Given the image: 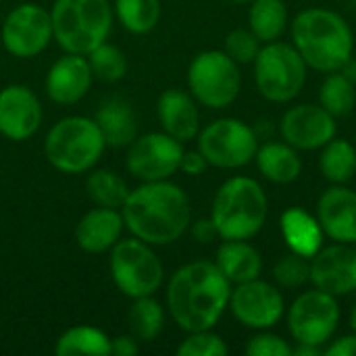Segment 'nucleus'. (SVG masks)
<instances>
[{
	"label": "nucleus",
	"mask_w": 356,
	"mask_h": 356,
	"mask_svg": "<svg viewBox=\"0 0 356 356\" xmlns=\"http://www.w3.org/2000/svg\"><path fill=\"white\" fill-rule=\"evenodd\" d=\"M234 319L254 332L275 327L286 315L284 294L271 282L261 277L232 286L229 305Z\"/></svg>",
	"instance_id": "nucleus-14"
},
{
	"label": "nucleus",
	"mask_w": 356,
	"mask_h": 356,
	"mask_svg": "<svg viewBox=\"0 0 356 356\" xmlns=\"http://www.w3.org/2000/svg\"><path fill=\"white\" fill-rule=\"evenodd\" d=\"M196 144L209 167L236 171L254 161L259 136L246 121L223 117L202 127L196 136Z\"/></svg>",
	"instance_id": "nucleus-10"
},
{
	"label": "nucleus",
	"mask_w": 356,
	"mask_h": 356,
	"mask_svg": "<svg viewBox=\"0 0 356 356\" xmlns=\"http://www.w3.org/2000/svg\"><path fill=\"white\" fill-rule=\"evenodd\" d=\"M254 83L261 96L275 104L292 102L305 90L309 67L288 42H267L254 58Z\"/></svg>",
	"instance_id": "nucleus-8"
},
{
	"label": "nucleus",
	"mask_w": 356,
	"mask_h": 356,
	"mask_svg": "<svg viewBox=\"0 0 356 356\" xmlns=\"http://www.w3.org/2000/svg\"><path fill=\"white\" fill-rule=\"evenodd\" d=\"M290 23V13L284 0H252L248 8V27L263 42L282 38Z\"/></svg>",
	"instance_id": "nucleus-27"
},
{
	"label": "nucleus",
	"mask_w": 356,
	"mask_h": 356,
	"mask_svg": "<svg viewBox=\"0 0 356 356\" xmlns=\"http://www.w3.org/2000/svg\"><path fill=\"white\" fill-rule=\"evenodd\" d=\"M229 280L211 261H192L179 267L167 284V313L179 330H213L227 311Z\"/></svg>",
	"instance_id": "nucleus-1"
},
{
	"label": "nucleus",
	"mask_w": 356,
	"mask_h": 356,
	"mask_svg": "<svg viewBox=\"0 0 356 356\" xmlns=\"http://www.w3.org/2000/svg\"><path fill=\"white\" fill-rule=\"evenodd\" d=\"M294 356H319L323 355V346H313V344H298L292 348Z\"/></svg>",
	"instance_id": "nucleus-42"
},
{
	"label": "nucleus",
	"mask_w": 356,
	"mask_h": 356,
	"mask_svg": "<svg viewBox=\"0 0 356 356\" xmlns=\"http://www.w3.org/2000/svg\"><path fill=\"white\" fill-rule=\"evenodd\" d=\"M106 142L94 117L69 115L58 119L44 138V156L60 173L79 175L92 171L102 154Z\"/></svg>",
	"instance_id": "nucleus-5"
},
{
	"label": "nucleus",
	"mask_w": 356,
	"mask_h": 356,
	"mask_svg": "<svg viewBox=\"0 0 356 356\" xmlns=\"http://www.w3.org/2000/svg\"><path fill=\"white\" fill-rule=\"evenodd\" d=\"M282 140L296 150H321L338 134L336 117L321 104H294L280 119Z\"/></svg>",
	"instance_id": "nucleus-15"
},
{
	"label": "nucleus",
	"mask_w": 356,
	"mask_h": 356,
	"mask_svg": "<svg viewBox=\"0 0 356 356\" xmlns=\"http://www.w3.org/2000/svg\"><path fill=\"white\" fill-rule=\"evenodd\" d=\"M292 46L307 67L319 73L340 71L355 52V35L348 21L323 6L300 10L292 21Z\"/></svg>",
	"instance_id": "nucleus-3"
},
{
	"label": "nucleus",
	"mask_w": 356,
	"mask_h": 356,
	"mask_svg": "<svg viewBox=\"0 0 356 356\" xmlns=\"http://www.w3.org/2000/svg\"><path fill=\"white\" fill-rule=\"evenodd\" d=\"M271 277L277 288L300 290L311 284V261L296 252H288L273 265Z\"/></svg>",
	"instance_id": "nucleus-34"
},
{
	"label": "nucleus",
	"mask_w": 356,
	"mask_h": 356,
	"mask_svg": "<svg viewBox=\"0 0 356 356\" xmlns=\"http://www.w3.org/2000/svg\"><path fill=\"white\" fill-rule=\"evenodd\" d=\"M311 284L336 298L356 292V250L353 244H323L311 259Z\"/></svg>",
	"instance_id": "nucleus-17"
},
{
	"label": "nucleus",
	"mask_w": 356,
	"mask_h": 356,
	"mask_svg": "<svg viewBox=\"0 0 356 356\" xmlns=\"http://www.w3.org/2000/svg\"><path fill=\"white\" fill-rule=\"evenodd\" d=\"M125 229L150 246L177 242L192 223L190 196L171 179L140 181L121 207Z\"/></svg>",
	"instance_id": "nucleus-2"
},
{
	"label": "nucleus",
	"mask_w": 356,
	"mask_h": 356,
	"mask_svg": "<svg viewBox=\"0 0 356 356\" xmlns=\"http://www.w3.org/2000/svg\"><path fill=\"white\" fill-rule=\"evenodd\" d=\"M340 317L342 311L338 298L317 288L300 292L286 313L288 332L296 344L313 346H325L334 338Z\"/></svg>",
	"instance_id": "nucleus-11"
},
{
	"label": "nucleus",
	"mask_w": 356,
	"mask_h": 356,
	"mask_svg": "<svg viewBox=\"0 0 356 356\" xmlns=\"http://www.w3.org/2000/svg\"><path fill=\"white\" fill-rule=\"evenodd\" d=\"M165 319H167L165 307L154 296L134 298V305L127 313L129 334L138 342H152L163 334Z\"/></svg>",
	"instance_id": "nucleus-29"
},
{
	"label": "nucleus",
	"mask_w": 356,
	"mask_h": 356,
	"mask_svg": "<svg viewBox=\"0 0 356 356\" xmlns=\"http://www.w3.org/2000/svg\"><path fill=\"white\" fill-rule=\"evenodd\" d=\"M317 219L325 238L356 244V192L346 184H332L317 200Z\"/></svg>",
	"instance_id": "nucleus-19"
},
{
	"label": "nucleus",
	"mask_w": 356,
	"mask_h": 356,
	"mask_svg": "<svg viewBox=\"0 0 356 356\" xmlns=\"http://www.w3.org/2000/svg\"><path fill=\"white\" fill-rule=\"evenodd\" d=\"M348 325H350V330L356 332V305L353 307V311H350V319H348Z\"/></svg>",
	"instance_id": "nucleus-44"
},
{
	"label": "nucleus",
	"mask_w": 356,
	"mask_h": 356,
	"mask_svg": "<svg viewBox=\"0 0 356 356\" xmlns=\"http://www.w3.org/2000/svg\"><path fill=\"white\" fill-rule=\"evenodd\" d=\"M229 2H236V4H244V2H252V0H229Z\"/></svg>",
	"instance_id": "nucleus-45"
},
{
	"label": "nucleus",
	"mask_w": 356,
	"mask_h": 356,
	"mask_svg": "<svg viewBox=\"0 0 356 356\" xmlns=\"http://www.w3.org/2000/svg\"><path fill=\"white\" fill-rule=\"evenodd\" d=\"M125 221L121 209L94 207L75 225V244L88 254L108 252L123 236Z\"/></svg>",
	"instance_id": "nucleus-21"
},
{
	"label": "nucleus",
	"mask_w": 356,
	"mask_h": 356,
	"mask_svg": "<svg viewBox=\"0 0 356 356\" xmlns=\"http://www.w3.org/2000/svg\"><path fill=\"white\" fill-rule=\"evenodd\" d=\"M140 350V342L131 334L111 338V356H134Z\"/></svg>",
	"instance_id": "nucleus-41"
},
{
	"label": "nucleus",
	"mask_w": 356,
	"mask_h": 356,
	"mask_svg": "<svg viewBox=\"0 0 356 356\" xmlns=\"http://www.w3.org/2000/svg\"><path fill=\"white\" fill-rule=\"evenodd\" d=\"M246 355L248 356H292V346L288 340H284L277 334H271L269 330H261L246 342Z\"/></svg>",
	"instance_id": "nucleus-37"
},
{
	"label": "nucleus",
	"mask_w": 356,
	"mask_h": 356,
	"mask_svg": "<svg viewBox=\"0 0 356 356\" xmlns=\"http://www.w3.org/2000/svg\"><path fill=\"white\" fill-rule=\"evenodd\" d=\"M52 35L63 52L90 54L108 40L115 13L108 0H54Z\"/></svg>",
	"instance_id": "nucleus-6"
},
{
	"label": "nucleus",
	"mask_w": 356,
	"mask_h": 356,
	"mask_svg": "<svg viewBox=\"0 0 356 356\" xmlns=\"http://www.w3.org/2000/svg\"><path fill=\"white\" fill-rule=\"evenodd\" d=\"M190 234L200 244H211V242H215L219 238V232H217V227H215V223H213L211 217H202V219L192 221L190 223Z\"/></svg>",
	"instance_id": "nucleus-39"
},
{
	"label": "nucleus",
	"mask_w": 356,
	"mask_h": 356,
	"mask_svg": "<svg viewBox=\"0 0 356 356\" xmlns=\"http://www.w3.org/2000/svg\"><path fill=\"white\" fill-rule=\"evenodd\" d=\"M129 186L111 169H92L86 179V192L96 207L121 209L129 196Z\"/></svg>",
	"instance_id": "nucleus-31"
},
{
	"label": "nucleus",
	"mask_w": 356,
	"mask_h": 356,
	"mask_svg": "<svg viewBox=\"0 0 356 356\" xmlns=\"http://www.w3.org/2000/svg\"><path fill=\"white\" fill-rule=\"evenodd\" d=\"M86 56H88L94 79H100L104 83H117L127 73V56L115 44L102 42Z\"/></svg>",
	"instance_id": "nucleus-33"
},
{
	"label": "nucleus",
	"mask_w": 356,
	"mask_h": 356,
	"mask_svg": "<svg viewBox=\"0 0 356 356\" xmlns=\"http://www.w3.org/2000/svg\"><path fill=\"white\" fill-rule=\"evenodd\" d=\"M177 356H225L229 353L225 340L213 330L188 332V336L175 348Z\"/></svg>",
	"instance_id": "nucleus-35"
},
{
	"label": "nucleus",
	"mask_w": 356,
	"mask_h": 356,
	"mask_svg": "<svg viewBox=\"0 0 356 356\" xmlns=\"http://www.w3.org/2000/svg\"><path fill=\"white\" fill-rule=\"evenodd\" d=\"M267 215V194L248 175H234L215 192L211 219L221 240H252L265 227Z\"/></svg>",
	"instance_id": "nucleus-4"
},
{
	"label": "nucleus",
	"mask_w": 356,
	"mask_h": 356,
	"mask_svg": "<svg viewBox=\"0 0 356 356\" xmlns=\"http://www.w3.org/2000/svg\"><path fill=\"white\" fill-rule=\"evenodd\" d=\"M319 171L330 184H348L356 175V148L344 138H332L319 152Z\"/></svg>",
	"instance_id": "nucleus-28"
},
{
	"label": "nucleus",
	"mask_w": 356,
	"mask_h": 356,
	"mask_svg": "<svg viewBox=\"0 0 356 356\" xmlns=\"http://www.w3.org/2000/svg\"><path fill=\"white\" fill-rule=\"evenodd\" d=\"M323 355L327 356H356V332L332 340L327 346H323Z\"/></svg>",
	"instance_id": "nucleus-40"
},
{
	"label": "nucleus",
	"mask_w": 356,
	"mask_h": 356,
	"mask_svg": "<svg viewBox=\"0 0 356 356\" xmlns=\"http://www.w3.org/2000/svg\"><path fill=\"white\" fill-rule=\"evenodd\" d=\"M207 169H209V163H207V159L202 156V152L198 148L196 150H184V156H181V163H179V171L181 173L198 177Z\"/></svg>",
	"instance_id": "nucleus-38"
},
{
	"label": "nucleus",
	"mask_w": 356,
	"mask_h": 356,
	"mask_svg": "<svg viewBox=\"0 0 356 356\" xmlns=\"http://www.w3.org/2000/svg\"><path fill=\"white\" fill-rule=\"evenodd\" d=\"M56 356H111V338L94 325H73L54 344Z\"/></svg>",
	"instance_id": "nucleus-26"
},
{
	"label": "nucleus",
	"mask_w": 356,
	"mask_h": 356,
	"mask_svg": "<svg viewBox=\"0 0 356 356\" xmlns=\"http://www.w3.org/2000/svg\"><path fill=\"white\" fill-rule=\"evenodd\" d=\"M52 40L50 10L35 2L17 4L8 10L0 27V42L4 50L17 58H33L42 54Z\"/></svg>",
	"instance_id": "nucleus-13"
},
{
	"label": "nucleus",
	"mask_w": 356,
	"mask_h": 356,
	"mask_svg": "<svg viewBox=\"0 0 356 356\" xmlns=\"http://www.w3.org/2000/svg\"><path fill=\"white\" fill-rule=\"evenodd\" d=\"M108 273L115 288L131 300L154 296L165 282V269L154 246L134 236L121 238L108 250Z\"/></svg>",
	"instance_id": "nucleus-7"
},
{
	"label": "nucleus",
	"mask_w": 356,
	"mask_h": 356,
	"mask_svg": "<svg viewBox=\"0 0 356 356\" xmlns=\"http://www.w3.org/2000/svg\"><path fill=\"white\" fill-rule=\"evenodd\" d=\"M263 48V42L252 33V29H232L225 35V46L223 50L238 63V65H252L254 58L259 56V50Z\"/></svg>",
	"instance_id": "nucleus-36"
},
{
	"label": "nucleus",
	"mask_w": 356,
	"mask_h": 356,
	"mask_svg": "<svg viewBox=\"0 0 356 356\" xmlns=\"http://www.w3.org/2000/svg\"><path fill=\"white\" fill-rule=\"evenodd\" d=\"M215 265L232 286L261 277L263 257L248 240H223L215 254Z\"/></svg>",
	"instance_id": "nucleus-23"
},
{
	"label": "nucleus",
	"mask_w": 356,
	"mask_h": 356,
	"mask_svg": "<svg viewBox=\"0 0 356 356\" xmlns=\"http://www.w3.org/2000/svg\"><path fill=\"white\" fill-rule=\"evenodd\" d=\"M340 71H342V73H344V75H346L350 81H355L356 83V58L355 56H350V58L346 60V65H344Z\"/></svg>",
	"instance_id": "nucleus-43"
},
{
	"label": "nucleus",
	"mask_w": 356,
	"mask_h": 356,
	"mask_svg": "<svg viewBox=\"0 0 356 356\" xmlns=\"http://www.w3.org/2000/svg\"><path fill=\"white\" fill-rule=\"evenodd\" d=\"M161 0H115L113 13L123 29L134 35L150 33L161 21Z\"/></svg>",
	"instance_id": "nucleus-30"
},
{
	"label": "nucleus",
	"mask_w": 356,
	"mask_h": 356,
	"mask_svg": "<svg viewBox=\"0 0 356 356\" xmlns=\"http://www.w3.org/2000/svg\"><path fill=\"white\" fill-rule=\"evenodd\" d=\"M156 119L161 129L179 142L196 140L200 131L198 102L190 92H184L179 88H169L159 96Z\"/></svg>",
	"instance_id": "nucleus-20"
},
{
	"label": "nucleus",
	"mask_w": 356,
	"mask_h": 356,
	"mask_svg": "<svg viewBox=\"0 0 356 356\" xmlns=\"http://www.w3.org/2000/svg\"><path fill=\"white\" fill-rule=\"evenodd\" d=\"M94 81L88 56L65 52L58 56L44 77V92L46 96L60 106L75 104L83 100V96L90 92Z\"/></svg>",
	"instance_id": "nucleus-18"
},
{
	"label": "nucleus",
	"mask_w": 356,
	"mask_h": 356,
	"mask_svg": "<svg viewBox=\"0 0 356 356\" xmlns=\"http://www.w3.org/2000/svg\"><path fill=\"white\" fill-rule=\"evenodd\" d=\"M188 90L207 108L232 106L242 90L240 65L225 50H202L188 65Z\"/></svg>",
	"instance_id": "nucleus-9"
},
{
	"label": "nucleus",
	"mask_w": 356,
	"mask_h": 356,
	"mask_svg": "<svg viewBox=\"0 0 356 356\" xmlns=\"http://www.w3.org/2000/svg\"><path fill=\"white\" fill-rule=\"evenodd\" d=\"M184 156V142L171 138L169 134L148 131L138 134L127 146L125 169L138 181H163L171 179L179 171Z\"/></svg>",
	"instance_id": "nucleus-12"
},
{
	"label": "nucleus",
	"mask_w": 356,
	"mask_h": 356,
	"mask_svg": "<svg viewBox=\"0 0 356 356\" xmlns=\"http://www.w3.org/2000/svg\"><path fill=\"white\" fill-rule=\"evenodd\" d=\"M319 104L336 119L350 115L356 106V83L342 71L327 73L319 88Z\"/></svg>",
	"instance_id": "nucleus-32"
},
{
	"label": "nucleus",
	"mask_w": 356,
	"mask_h": 356,
	"mask_svg": "<svg viewBox=\"0 0 356 356\" xmlns=\"http://www.w3.org/2000/svg\"><path fill=\"white\" fill-rule=\"evenodd\" d=\"M280 232L284 244L290 252H296L305 259H313L325 244L323 227L317 215L309 213L302 207H290L280 217Z\"/></svg>",
	"instance_id": "nucleus-22"
},
{
	"label": "nucleus",
	"mask_w": 356,
	"mask_h": 356,
	"mask_svg": "<svg viewBox=\"0 0 356 356\" xmlns=\"http://www.w3.org/2000/svg\"><path fill=\"white\" fill-rule=\"evenodd\" d=\"M42 104L35 92L23 83L0 90V136L10 142L29 140L42 125Z\"/></svg>",
	"instance_id": "nucleus-16"
},
{
	"label": "nucleus",
	"mask_w": 356,
	"mask_h": 356,
	"mask_svg": "<svg viewBox=\"0 0 356 356\" xmlns=\"http://www.w3.org/2000/svg\"><path fill=\"white\" fill-rule=\"evenodd\" d=\"M259 173L275 186L294 184L302 173V159L288 142H265L259 144L254 154Z\"/></svg>",
	"instance_id": "nucleus-24"
},
{
	"label": "nucleus",
	"mask_w": 356,
	"mask_h": 356,
	"mask_svg": "<svg viewBox=\"0 0 356 356\" xmlns=\"http://www.w3.org/2000/svg\"><path fill=\"white\" fill-rule=\"evenodd\" d=\"M106 146L127 148L138 136V117L129 102L123 98H108L100 104L94 115Z\"/></svg>",
	"instance_id": "nucleus-25"
}]
</instances>
